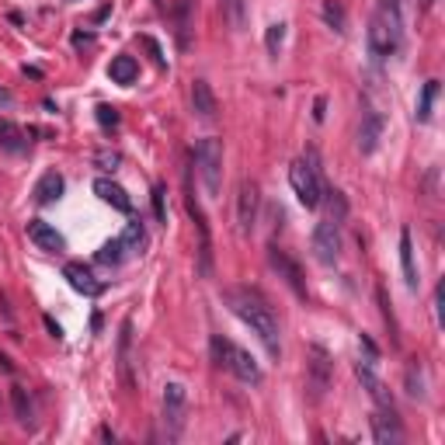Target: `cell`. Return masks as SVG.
Instances as JSON below:
<instances>
[{"mask_svg": "<svg viewBox=\"0 0 445 445\" xmlns=\"http://www.w3.org/2000/svg\"><path fill=\"white\" fill-rule=\"evenodd\" d=\"M227 303H230V310L258 334L261 338V345L268 348V355L271 358H278L282 355V334H278V317H275V310H271V303L258 293V289H230L227 293Z\"/></svg>", "mask_w": 445, "mask_h": 445, "instance_id": "obj_1", "label": "cell"}, {"mask_svg": "<svg viewBox=\"0 0 445 445\" xmlns=\"http://www.w3.org/2000/svg\"><path fill=\"white\" fill-rule=\"evenodd\" d=\"M404 42V21H400V8L386 4L372 14L369 21V52L376 56V60H386V56H393Z\"/></svg>", "mask_w": 445, "mask_h": 445, "instance_id": "obj_2", "label": "cell"}, {"mask_svg": "<svg viewBox=\"0 0 445 445\" xmlns=\"http://www.w3.org/2000/svg\"><path fill=\"white\" fill-rule=\"evenodd\" d=\"M209 348H212V362H216L219 369L233 372V376H237L240 383H247V386H258V383L264 379V372H261L258 358H254L251 352L237 348L233 341H227V338H223V334H212Z\"/></svg>", "mask_w": 445, "mask_h": 445, "instance_id": "obj_3", "label": "cell"}, {"mask_svg": "<svg viewBox=\"0 0 445 445\" xmlns=\"http://www.w3.org/2000/svg\"><path fill=\"white\" fill-rule=\"evenodd\" d=\"M289 185H293L296 198H299L306 209H317V205H320L323 178H320V157H317V150H306V157L289 167Z\"/></svg>", "mask_w": 445, "mask_h": 445, "instance_id": "obj_4", "label": "cell"}, {"mask_svg": "<svg viewBox=\"0 0 445 445\" xmlns=\"http://www.w3.org/2000/svg\"><path fill=\"white\" fill-rule=\"evenodd\" d=\"M195 167H198V174H202V185L205 192L216 198L219 188H223V143L205 136L195 143Z\"/></svg>", "mask_w": 445, "mask_h": 445, "instance_id": "obj_5", "label": "cell"}, {"mask_svg": "<svg viewBox=\"0 0 445 445\" xmlns=\"http://www.w3.org/2000/svg\"><path fill=\"white\" fill-rule=\"evenodd\" d=\"M334 383V358L323 345H310L306 352V389H310V400H323L327 389Z\"/></svg>", "mask_w": 445, "mask_h": 445, "instance_id": "obj_6", "label": "cell"}, {"mask_svg": "<svg viewBox=\"0 0 445 445\" xmlns=\"http://www.w3.org/2000/svg\"><path fill=\"white\" fill-rule=\"evenodd\" d=\"M185 205H188V216L195 219V230H198V275L209 278L212 275V237H209V219L195 198V188H192V171L185 174Z\"/></svg>", "mask_w": 445, "mask_h": 445, "instance_id": "obj_7", "label": "cell"}, {"mask_svg": "<svg viewBox=\"0 0 445 445\" xmlns=\"http://www.w3.org/2000/svg\"><path fill=\"white\" fill-rule=\"evenodd\" d=\"M185 414H188V393H185V386H181V383H167V386H163V431H167V438H171V442L181 438L185 421H188Z\"/></svg>", "mask_w": 445, "mask_h": 445, "instance_id": "obj_8", "label": "cell"}, {"mask_svg": "<svg viewBox=\"0 0 445 445\" xmlns=\"http://www.w3.org/2000/svg\"><path fill=\"white\" fill-rule=\"evenodd\" d=\"M310 247H313V258L320 264H334V261L341 258V227H338V223H330V219L317 223Z\"/></svg>", "mask_w": 445, "mask_h": 445, "instance_id": "obj_9", "label": "cell"}, {"mask_svg": "<svg viewBox=\"0 0 445 445\" xmlns=\"http://www.w3.org/2000/svg\"><path fill=\"white\" fill-rule=\"evenodd\" d=\"M258 202H261L258 185L254 181H240V188H237V223H240L244 237H251L254 223H258Z\"/></svg>", "mask_w": 445, "mask_h": 445, "instance_id": "obj_10", "label": "cell"}, {"mask_svg": "<svg viewBox=\"0 0 445 445\" xmlns=\"http://www.w3.org/2000/svg\"><path fill=\"white\" fill-rule=\"evenodd\" d=\"M383 133H386L383 111L372 108V104H365V111H362V126H358V150H362V153H376Z\"/></svg>", "mask_w": 445, "mask_h": 445, "instance_id": "obj_11", "label": "cell"}, {"mask_svg": "<svg viewBox=\"0 0 445 445\" xmlns=\"http://www.w3.org/2000/svg\"><path fill=\"white\" fill-rule=\"evenodd\" d=\"M369 424H372L376 445H400V442H404V428H400L397 411H376V414L369 418Z\"/></svg>", "mask_w": 445, "mask_h": 445, "instance_id": "obj_12", "label": "cell"}, {"mask_svg": "<svg viewBox=\"0 0 445 445\" xmlns=\"http://www.w3.org/2000/svg\"><path fill=\"white\" fill-rule=\"evenodd\" d=\"M28 240L38 247V251H45V254H60V251H67V240H63V233L56 230V227H49L45 219H28Z\"/></svg>", "mask_w": 445, "mask_h": 445, "instance_id": "obj_13", "label": "cell"}, {"mask_svg": "<svg viewBox=\"0 0 445 445\" xmlns=\"http://www.w3.org/2000/svg\"><path fill=\"white\" fill-rule=\"evenodd\" d=\"M355 372H358L362 386L369 389V397L376 400V407H379V411H397V407H393V397H389V389H386V383L376 376V365L358 362V365H355Z\"/></svg>", "mask_w": 445, "mask_h": 445, "instance_id": "obj_14", "label": "cell"}, {"mask_svg": "<svg viewBox=\"0 0 445 445\" xmlns=\"http://www.w3.org/2000/svg\"><path fill=\"white\" fill-rule=\"evenodd\" d=\"M63 278L70 282V289H77L80 296H91V299H94V296L104 293V286L91 275V268H84L80 261H67V264H63Z\"/></svg>", "mask_w": 445, "mask_h": 445, "instance_id": "obj_15", "label": "cell"}, {"mask_svg": "<svg viewBox=\"0 0 445 445\" xmlns=\"http://www.w3.org/2000/svg\"><path fill=\"white\" fill-rule=\"evenodd\" d=\"M119 379L126 389H136V376H133V320H122L119 330Z\"/></svg>", "mask_w": 445, "mask_h": 445, "instance_id": "obj_16", "label": "cell"}, {"mask_svg": "<svg viewBox=\"0 0 445 445\" xmlns=\"http://www.w3.org/2000/svg\"><path fill=\"white\" fill-rule=\"evenodd\" d=\"M271 268L278 271V275H282L286 278V282H289V289L296 293V296H306V282H303V271H299V264L286 254V251H278V247H271Z\"/></svg>", "mask_w": 445, "mask_h": 445, "instance_id": "obj_17", "label": "cell"}, {"mask_svg": "<svg viewBox=\"0 0 445 445\" xmlns=\"http://www.w3.org/2000/svg\"><path fill=\"white\" fill-rule=\"evenodd\" d=\"M94 195H98L101 202H108V205H115L119 212H133L129 192H126L122 185H115L111 178H98V181H94Z\"/></svg>", "mask_w": 445, "mask_h": 445, "instance_id": "obj_18", "label": "cell"}, {"mask_svg": "<svg viewBox=\"0 0 445 445\" xmlns=\"http://www.w3.org/2000/svg\"><path fill=\"white\" fill-rule=\"evenodd\" d=\"M192 108H195L198 119H216L219 104H216V94H212L209 80H195L192 84Z\"/></svg>", "mask_w": 445, "mask_h": 445, "instance_id": "obj_19", "label": "cell"}, {"mask_svg": "<svg viewBox=\"0 0 445 445\" xmlns=\"http://www.w3.org/2000/svg\"><path fill=\"white\" fill-rule=\"evenodd\" d=\"M400 268H404V282L411 293H418L421 278H418V264H414V240H411V230H400Z\"/></svg>", "mask_w": 445, "mask_h": 445, "instance_id": "obj_20", "label": "cell"}, {"mask_svg": "<svg viewBox=\"0 0 445 445\" xmlns=\"http://www.w3.org/2000/svg\"><path fill=\"white\" fill-rule=\"evenodd\" d=\"M108 77H111V84H122V87H129V84H136V77H139V63H136V56H115V60L108 63Z\"/></svg>", "mask_w": 445, "mask_h": 445, "instance_id": "obj_21", "label": "cell"}, {"mask_svg": "<svg viewBox=\"0 0 445 445\" xmlns=\"http://www.w3.org/2000/svg\"><path fill=\"white\" fill-rule=\"evenodd\" d=\"M63 188H67V181H63L60 171H45V174L38 178V185H35V202H38V205H52L56 198L63 195Z\"/></svg>", "mask_w": 445, "mask_h": 445, "instance_id": "obj_22", "label": "cell"}, {"mask_svg": "<svg viewBox=\"0 0 445 445\" xmlns=\"http://www.w3.org/2000/svg\"><path fill=\"white\" fill-rule=\"evenodd\" d=\"M11 407H14V421L21 428H32L35 424V411H32V400H28V389L25 386H11Z\"/></svg>", "mask_w": 445, "mask_h": 445, "instance_id": "obj_23", "label": "cell"}, {"mask_svg": "<svg viewBox=\"0 0 445 445\" xmlns=\"http://www.w3.org/2000/svg\"><path fill=\"white\" fill-rule=\"evenodd\" d=\"M320 202H327V219L330 223H341L348 219V198L338 192V188H323V195H320Z\"/></svg>", "mask_w": 445, "mask_h": 445, "instance_id": "obj_24", "label": "cell"}, {"mask_svg": "<svg viewBox=\"0 0 445 445\" xmlns=\"http://www.w3.org/2000/svg\"><path fill=\"white\" fill-rule=\"evenodd\" d=\"M404 386H407V397H414V400H424V397H428V393H424V369H421L418 358L407 362V369H404Z\"/></svg>", "mask_w": 445, "mask_h": 445, "instance_id": "obj_25", "label": "cell"}, {"mask_svg": "<svg viewBox=\"0 0 445 445\" xmlns=\"http://www.w3.org/2000/svg\"><path fill=\"white\" fill-rule=\"evenodd\" d=\"M126 244H122V237H111V240H104L101 244V251L94 254V261L98 264H108V268H115V264H122L126 261Z\"/></svg>", "mask_w": 445, "mask_h": 445, "instance_id": "obj_26", "label": "cell"}, {"mask_svg": "<svg viewBox=\"0 0 445 445\" xmlns=\"http://www.w3.org/2000/svg\"><path fill=\"white\" fill-rule=\"evenodd\" d=\"M0 146L11 150V153H21V150L28 146L25 129H18V126H14V122H8V119H0Z\"/></svg>", "mask_w": 445, "mask_h": 445, "instance_id": "obj_27", "label": "cell"}, {"mask_svg": "<svg viewBox=\"0 0 445 445\" xmlns=\"http://www.w3.org/2000/svg\"><path fill=\"white\" fill-rule=\"evenodd\" d=\"M122 244H126L129 254H139V251L146 247V227H143L139 219L126 223V230H122Z\"/></svg>", "mask_w": 445, "mask_h": 445, "instance_id": "obj_28", "label": "cell"}, {"mask_svg": "<svg viewBox=\"0 0 445 445\" xmlns=\"http://www.w3.org/2000/svg\"><path fill=\"white\" fill-rule=\"evenodd\" d=\"M223 14H227V21L244 32L247 28V0H223Z\"/></svg>", "mask_w": 445, "mask_h": 445, "instance_id": "obj_29", "label": "cell"}, {"mask_svg": "<svg viewBox=\"0 0 445 445\" xmlns=\"http://www.w3.org/2000/svg\"><path fill=\"white\" fill-rule=\"evenodd\" d=\"M376 299H379V306H383V320H386V327H389V341H393V348L400 345V327H397V317H393V310H389V299H386V286H376Z\"/></svg>", "mask_w": 445, "mask_h": 445, "instance_id": "obj_30", "label": "cell"}, {"mask_svg": "<svg viewBox=\"0 0 445 445\" xmlns=\"http://www.w3.org/2000/svg\"><path fill=\"white\" fill-rule=\"evenodd\" d=\"M435 98H438V80H428L424 91H421L418 111H414V119H418V122H428V119H431V104H435Z\"/></svg>", "mask_w": 445, "mask_h": 445, "instance_id": "obj_31", "label": "cell"}, {"mask_svg": "<svg viewBox=\"0 0 445 445\" xmlns=\"http://www.w3.org/2000/svg\"><path fill=\"white\" fill-rule=\"evenodd\" d=\"M323 21L334 28V32H345V8L338 4V0H323Z\"/></svg>", "mask_w": 445, "mask_h": 445, "instance_id": "obj_32", "label": "cell"}, {"mask_svg": "<svg viewBox=\"0 0 445 445\" xmlns=\"http://www.w3.org/2000/svg\"><path fill=\"white\" fill-rule=\"evenodd\" d=\"M282 42H286V25L278 21V25H271V28H268L264 45H268V52H271V56H278V52H282Z\"/></svg>", "mask_w": 445, "mask_h": 445, "instance_id": "obj_33", "label": "cell"}, {"mask_svg": "<svg viewBox=\"0 0 445 445\" xmlns=\"http://www.w3.org/2000/svg\"><path fill=\"white\" fill-rule=\"evenodd\" d=\"M94 115H98V122H101L104 129H115V126H119V108H111V104H98Z\"/></svg>", "mask_w": 445, "mask_h": 445, "instance_id": "obj_34", "label": "cell"}, {"mask_svg": "<svg viewBox=\"0 0 445 445\" xmlns=\"http://www.w3.org/2000/svg\"><path fill=\"white\" fill-rule=\"evenodd\" d=\"M163 198H167V188L157 185V188H153V216H157V223H167V205H163Z\"/></svg>", "mask_w": 445, "mask_h": 445, "instance_id": "obj_35", "label": "cell"}, {"mask_svg": "<svg viewBox=\"0 0 445 445\" xmlns=\"http://www.w3.org/2000/svg\"><path fill=\"white\" fill-rule=\"evenodd\" d=\"M358 345H362V352H365V358H362V362L376 365V362H379V348L372 345V338H369V334H362V338H358Z\"/></svg>", "mask_w": 445, "mask_h": 445, "instance_id": "obj_36", "label": "cell"}, {"mask_svg": "<svg viewBox=\"0 0 445 445\" xmlns=\"http://www.w3.org/2000/svg\"><path fill=\"white\" fill-rule=\"evenodd\" d=\"M94 160H98L101 167H108V171H115V167H119V160H122V157H119L115 150H111V153H108V150H101V153H94Z\"/></svg>", "mask_w": 445, "mask_h": 445, "instance_id": "obj_37", "label": "cell"}, {"mask_svg": "<svg viewBox=\"0 0 445 445\" xmlns=\"http://www.w3.org/2000/svg\"><path fill=\"white\" fill-rule=\"evenodd\" d=\"M323 108H327V98H317V101H313V119H317V122H323Z\"/></svg>", "mask_w": 445, "mask_h": 445, "instance_id": "obj_38", "label": "cell"}, {"mask_svg": "<svg viewBox=\"0 0 445 445\" xmlns=\"http://www.w3.org/2000/svg\"><path fill=\"white\" fill-rule=\"evenodd\" d=\"M45 327H49V334H52V338H63V327L56 323L52 317H45Z\"/></svg>", "mask_w": 445, "mask_h": 445, "instance_id": "obj_39", "label": "cell"}, {"mask_svg": "<svg viewBox=\"0 0 445 445\" xmlns=\"http://www.w3.org/2000/svg\"><path fill=\"white\" fill-rule=\"evenodd\" d=\"M0 104H4V108H11V104H14V94H11L8 87H0Z\"/></svg>", "mask_w": 445, "mask_h": 445, "instance_id": "obj_40", "label": "cell"}, {"mask_svg": "<svg viewBox=\"0 0 445 445\" xmlns=\"http://www.w3.org/2000/svg\"><path fill=\"white\" fill-rule=\"evenodd\" d=\"M431 4H435V0H421V8H424V11H428V8H431Z\"/></svg>", "mask_w": 445, "mask_h": 445, "instance_id": "obj_41", "label": "cell"}, {"mask_svg": "<svg viewBox=\"0 0 445 445\" xmlns=\"http://www.w3.org/2000/svg\"><path fill=\"white\" fill-rule=\"evenodd\" d=\"M386 4H393V8H400V4H404V0H386Z\"/></svg>", "mask_w": 445, "mask_h": 445, "instance_id": "obj_42", "label": "cell"}]
</instances>
